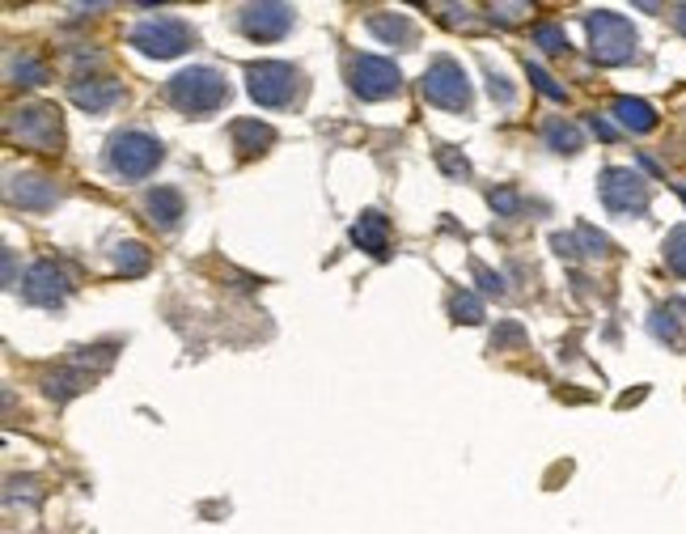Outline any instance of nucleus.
I'll return each instance as SVG.
<instances>
[{
    "label": "nucleus",
    "instance_id": "1",
    "mask_svg": "<svg viewBox=\"0 0 686 534\" xmlns=\"http://www.w3.org/2000/svg\"><path fill=\"white\" fill-rule=\"evenodd\" d=\"M166 98H170L183 115H212V111H221V106H225V98H229V81L216 73V68L195 64V68H183V73L170 77Z\"/></svg>",
    "mask_w": 686,
    "mask_h": 534
},
{
    "label": "nucleus",
    "instance_id": "2",
    "mask_svg": "<svg viewBox=\"0 0 686 534\" xmlns=\"http://www.w3.org/2000/svg\"><path fill=\"white\" fill-rule=\"evenodd\" d=\"M589 51L598 64H627L631 56H636V30H631V22L623 13H610V9H598L589 13Z\"/></svg>",
    "mask_w": 686,
    "mask_h": 534
},
{
    "label": "nucleus",
    "instance_id": "3",
    "mask_svg": "<svg viewBox=\"0 0 686 534\" xmlns=\"http://www.w3.org/2000/svg\"><path fill=\"white\" fill-rule=\"evenodd\" d=\"M161 157H166V149H161V140L149 136V132H119L111 140V149H106V166H111L119 178H149Z\"/></svg>",
    "mask_w": 686,
    "mask_h": 534
},
{
    "label": "nucleus",
    "instance_id": "4",
    "mask_svg": "<svg viewBox=\"0 0 686 534\" xmlns=\"http://www.w3.org/2000/svg\"><path fill=\"white\" fill-rule=\"evenodd\" d=\"M128 43L136 51H144V56L174 60V56H183V51L195 43V30L183 22V17H166V13H161V17H149V22L132 26Z\"/></svg>",
    "mask_w": 686,
    "mask_h": 534
},
{
    "label": "nucleus",
    "instance_id": "5",
    "mask_svg": "<svg viewBox=\"0 0 686 534\" xmlns=\"http://www.w3.org/2000/svg\"><path fill=\"white\" fill-rule=\"evenodd\" d=\"M246 94L255 98L259 106H288L301 94V73L293 64H280V60H263V64H250L246 68Z\"/></svg>",
    "mask_w": 686,
    "mask_h": 534
},
{
    "label": "nucleus",
    "instance_id": "6",
    "mask_svg": "<svg viewBox=\"0 0 686 534\" xmlns=\"http://www.w3.org/2000/svg\"><path fill=\"white\" fill-rule=\"evenodd\" d=\"M424 98L441 111H466L471 106V81H466V68L454 56H437L424 68Z\"/></svg>",
    "mask_w": 686,
    "mask_h": 534
},
{
    "label": "nucleus",
    "instance_id": "7",
    "mask_svg": "<svg viewBox=\"0 0 686 534\" xmlns=\"http://www.w3.org/2000/svg\"><path fill=\"white\" fill-rule=\"evenodd\" d=\"M9 132L13 140H22L30 149H43V153H56L60 140H64V128H60V111L47 102H34V106H17L9 115Z\"/></svg>",
    "mask_w": 686,
    "mask_h": 534
},
{
    "label": "nucleus",
    "instance_id": "8",
    "mask_svg": "<svg viewBox=\"0 0 686 534\" xmlns=\"http://www.w3.org/2000/svg\"><path fill=\"white\" fill-rule=\"evenodd\" d=\"M598 191H602V204L610 212H619V217H640V212L648 208V183L636 170H627V166L602 170Z\"/></svg>",
    "mask_w": 686,
    "mask_h": 534
},
{
    "label": "nucleus",
    "instance_id": "9",
    "mask_svg": "<svg viewBox=\"0 0 686 534\" xmlns=\"http://www.w3.org/2000/svg\"><path fill=\"white\" fill-rule=\"evenodd\" d=\"M348 77H352V89L365 102H382L390 94H399V85H403V73L382 56H352Z\"/></svg>",
    "mask_w": 686,
    "mask_h": 534
},
{
    "label": "nucleus",
    "instance_id": "10",
    "mask_svg": "<svg viewBox=\"0 0 686 534\" xmlns=\"http://www.w3.org/2000/svg\"><path fill=\"white\" fill-rule=\"evenodd\" d=\"M238 26L246 39L255 43H276L293 30V5H246L238 13Z\"/></svg>",
    "mask_w": 686,
    "mask_h": 534
},
{
    "label": "nucleus",
    "instance_id": "11",
    "mask_svg": "<svg viewBox=\"0 0 686 534\" xmlns=\"http://www.w3.org/2000/svg\"><path fill=\"white\" fill-rule=\"evenodd\" d=\"M72 293V284H68V276L60 272L56 263L51 259H43V263H34L30 272H26V284H22V297L30 301V306H43V310H56V306H64V297Z\"/></svg>",
    "mask_w": 686,
    "mask_h": 534
},
{
    "label": "nucleus",
    "instance_id": "12",
    "mask_svg": "<svg viewBox=\"0 0 686 534\" xmlns=\"http://www.w3.org/2000/svg\"><path fill=\"white\" fill-rule=\"evenodd\" d=\"M9 204H17L22 212H47V208L60 204V191L43 174H13L9 178Z\"/></svg>",
    "mask_w": 686,
    "mask_h": 534
},
{
    "label": "nucleus",
    "instance_id": "13",
    "mask_svg": "<svg viewBox=\"0 0 686 534\" xmlns=\"http://www.w3.org/2000/svg\"><path fill=\"white\" fill-rule=\"evenodd\" d=\"M68 98L81 106L85 115H106L111 106L123 102V85L111 77H85V81H72L68 85Z\"/></svg>",
    "mask_w": 686,
    "mask_h": 534
},
{
    "label": "nucleus",
    "instance_id": "14",
    "mask_svg": "<svg viewBox=\"0 0 686 534\" xmlns=\"http://www.w3.org/2000/svg\"><path fill=\"white\" fill-rule=\"evenodd\" d=\"M352 242L360 246V251H369L373 259H386L390 255V221L373 208L360 212V221L352 225Z\"/></svg>",
    "mask_w": 686,
    "mask_h": 534
},
{
    "label": "nucleus",
    "instance_id": "15",
    "mask_svg": "<svg viewBox=\"0 0 686 534\" xmlns=\"http://www.w3.org/2000/svg\"><path fill=\"white\" fill-rule=\"evenodd\" d=\"M144 212H149V221L161 225V229H170L187 217V200H183V191L178 187H153L149 195H144Z\"/></svg>",
    "mask_w": 686,
    "mask_h": 534
},
{
    "label": "nucleus",
    "instance_id": "16",
    "mask_svg": "<svg viewBox=\"0 0 686 534\" xmlns=\"http://www.w3.org/2000/svg\"><path fill=\"white\" fill-rule=\"evenodd\" d=\"M369 34H377L386 47H415V39H420L415 22H411V17H403V13H373L369 17Z\"/></svg>",
    "mask_w": 686,
    "mask_h": 534
},
{
    "label": "nucleus",
    "instance_id": "17",
    "mask_svg": "<svg viewBox=\"0 0 686 534\" xmlns=\"http://www.w3.org/2000/svg\"><path fill=\"white\" fill-rule=\"evenodd\" d=\"M229 136H233V149H238V157H259L276 140V132L267 128V123H259V119H238L229 128Z\"/></svg>",
    "mask_w": 686,
    "mask_h": 534
},
{
    "label": "nucleus",
    "instance_id": "18",
    "mask_svg": "<svg viewBox=\"0 0 686 534\" xmlns=\"http://www.w3.org/2000/svg\"><path fill=\"white\" fill-rule=\"evenodd\" d=\"M89 386V373L81 365H68V369H56V373H47L43 378V390H47V399H72V395H81V390Z\"/></svg>",
    "mask_w": 686,
    "mask_h": 534
},
{
    "label": "nucleus",
    "instance_id": "19",
    "mask_svg": "<svg viewBox=\"0 0 686 534\" xmlns=\"http://www.w3.org/2000/svg\"><path fill=\"white\" fill-rule=\"evenodd\" d=\"M615 119L627 132H653L657 128V111L644 98H615Z\"/></svg>",
    "mask_w": 686,
    "mask_h": 534
},
{
    "label": "nucleus",
    "instance_id": "20",
    "mask_svg": "<svg viewBox=\"0 0 686 534\" xmlns=\"http://www.w3.org/2000/svg\"><path fill=\"white\" fill-rule=\"evenodd\" d=\"M543 140H547L555 153H581V145H585L581 128H576V123H568V119H547L543 123Z\"/></svg>",
    "mask_w": 686,
    "mask_h": 534
},
{
    "label": "nucleus",
    "instance_id": "21",
    "mask_svg": "<svg viewBox=\"0 0 686 534\" xmlns=\"http://www.w3.org/2000/svg\"><path fill=\"white\" fill-rule=\"evenodd\" d=\"M9 81L13 85H43L47 81V64L39 56H30V51H22V56H9Z\"/></svg>",
    "mask_w": 686,
    "mask_h": 534
},
{
    "label": "nucleus",
    "instance_id": "22",
    "mask_svg": "<svg viewBox=\"0 0 686 534\" xmlns=\"http://www.w3.org/2000/svg\"><path fill=\"white\" fill-rule=\"evenodd\" d=\"M149 263H153V251L144 242H123L115 251V267L123 276H144L149 272Z\"/></svg>",
    "mask_w": 686,
    "mask_h": 534
},
{
    "label": "nucleus",
    "instance_id": "23",
    "mask_svg": "<svg viewBox=\"0 0 686 534\" xmlns=\"http://www.w3.org/2000/svg\"><path fill=\"white\" fill-rule=\"evenodd\" d=\"M648 331H653L661 344H670V348H682V344H686L682 323L674 318V306H665V310H657L653 318H648Z\"/></svg>",
    "mask_w": 686,
    "mask_h": 534
},
{
    "label": "nucleus",
    "instance_id": "24",
    "mask_svg": "<svg viewBox=\"0 0 686 534\" xmlns=\"http://www.w3.org/2000/svg\"><path fill=\"white\" fill-rule=\"evenodd\" d=\"M449 314H454V323H483V301L471 289H458L449 297Z\"/></svg>",
    "mask_w": 686,
    "mask_h": 534
},
{
    "label": "nucleus",
    "instance_id": "25",
    "mask_svg": "<svg viewBox=\"0 0 686 534\" xmlns=\"http://www.w3.org/2000/svg\"><path fill=\"white\" fill-rule=\"evenodd\" d=\"M665 263H670V272L686 280V225L670 229V238H665Z\"/></svg>",
    "mask_w": 686,
    "mask_h": 534
},
{
    "label": "nucleus",
    "instance_id": "26",
    "mask_svg": "<svg viewBox=\"0 0 686 534\" xmlns=\"http://www.w3.org/2000/svg\"><path fill=\"white\" fill-rule=\"evenodd\" d=\"M526 73H530V81H534V89L538 94H547V98H555V102H564L568 94H564V85H559L547 68H538V64H526Z\"/></svg>",
    "mask_w": 686,
    "mask_h": 534
},
{
    "label": "nucleus",
    "instance_id": "27",
    "mask_svg": "<svg viewBox=\"0 0 686 534\" xmlns=\"http://www.w3.org/2000/svg\"><path fill=\"white\" fill-rule=\"evenodd\" d=\"M487 94H492V98L504 106V111H509V106L517 102V89L509 85V77H504V73H496V68H487Z\"/></svg>",
    "mask_w": 686,
    "mask_h": 534
},
{
    "label": "nucleus",
    "instance_id": "28",
    "mask_svg": "<svg viewBox=\"0 0 686 534\" xmlns=\"http://www.w3.org/2000/svg\"><path fill=\"white\" fill-rule=\"evenodd\" d=\"M576 242H581V251H585V255H606V251H610V238H606V234H598L593 225H581V229H576Z\"/></svg>",
    "mask_w": 686,
    "mask_h": 534
},
{
    "label": "nucleus",
    "instance_id": "29",
    "mask_svg": "<svg viewBox=\"0 0 686 534\" xmlns=\"http://www.w3.org/2000/svg\"><path fill=\"white\" fill-rule=\"evenodd\" d=\"M487 200H492V208L500 212V217H517V212H521V195L513 187H496Z\"/></svg>",
    "mask_w": 686,
    "mask_h": 534
},
{
    "label": "nucleus",
    "instance_id": "30",
    "mask_svg": "<svg viewBox=\"0 0 686 534\" xmlns=\"http://www.w3.org/2000/svg\"><path fill=\"white\" fill-rule=\"evenodd\" d=\"M534 43L543 51H568V34L559 26H534Z\"/></svg>",
    "mask_w": 686,
    "mask_h": 534
},
{
    "label": "nucleus",
    "instance_id": "31",
    "mask_svg": "<svg viewBox=\"0 0 686 534\" xmlns=\"http://www.w3.org/2000/svg\"><path fill=\"white\" fill-rule=\"evenodd\" d=\"M526 340V331H521V323H500L496 331H492V352H504L509 344H521Z\"/></svg>",
    "mask_w": 686,
    "mask_h": 534
},
{
    "label": "nucleus",
    "instance_id": "32",
    "mask_svg": "<svg viewBox=\"0 0 686 534\" xmlns=\"http://www.w3.org/2000/svg\"><path fill=\"white\" fill-rule=\"evenodd\" d=\"M437 162H441V170H445L449 178H466V174H471V166H466V157H458L454 149H441V153H437Z\"/></svg>",
    "mask_w": 686,
    "mask_h": 534
},
{
    "label": "nucleus",
    "instance_id": "33",
    "mask_svg": "<svg viewBox=\"0 0 686 534\" xmlns=\"http://www.w3.org/2000/svg\"><path fill=\"white\" fill-rule=\"evenodd\" d=\"M475 280L483 284V293H496V297H504V280H500L496 272H487L483 263H475Z\"/></svg>",
    "mask_w": 686,
    "mask_h": 534
},
{
    "label": "nucleus",
    "instance_id": "34",
    "mask_svg": "<svg viewBox=\"0 0 686 534\" xmlns=\"http://www.w3.org/2000/svg\"><path fill=\"white\" fill-rule=\"evenodd\" d=\"M589 128H593V132H598L602 140H615V136H619V132H615V123H606L602 115H593V119H589Z\"/></svg>",
    "mask_w": 686,
    "mask_h": 534
},
{
    "label": "nucleus",
    "instance_id": "35",
    "mask_svg": "<svg viewBox=\"0 0 686 534\" xmlns=\"http://www.w3.org/2000/svg\"><path fill=\"white\" fill-rule=\"evenodd\" d=\"M5 284H17V267H13V251H5Z\"/></svg>",
    "mask_w": 686,
    "mask_h": 534
},
{
    "label": "nucleus",
    "instance_id": "36",
    "mask_svg": "<svg viewBox=\"0 0 686 534\" xmlns=\"http://www.w3.org/2000/svg\"><path fill=\"white\" fill-rule=\"evenodd\" d=\"M674 22H678V30H682V34H686V5H682V9H678V13H674Z\"/></svg>",
    "mask_w": 686,
    "mask_h": 534
}]
</instances>
